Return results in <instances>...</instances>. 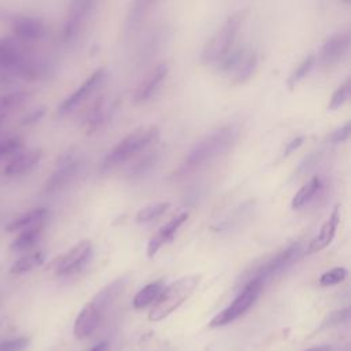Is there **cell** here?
Here are the masks:
<instances>
[{
  "label": "cell",
  "mask_w": 351,
  "mask_h": 351,
  "mask_svg": "<svg viewBox=\"0 0 351 351\" xmlns=\"http://www.w3.org/2000/svg\"><path fill=\"white\" fill-rule=\"evenodd\" d=\"M44 114H45V108H44V107L34 108L33 111H30L29 114L25 115V118L22 119V125H32V123H36L37 121H40V119L43 118Z\"/></svg>",
  "instance_id": "obj_37"
},
{
  "label": "cell",
  "mask_w": 351,
  "mask_h": 351,
  "mask_svg": "<svg viewBox=\"0 0 351 351\" xmlns=\"http://www.w3.org/2000/svg\"><path fill=\"white\" fill-rule=\"evenodd\" d=\"M339 221H340V206L337 204V206L333 207L329 218L321 225L318 233L308 243L307 250H306L307 255L315 254V252L326 248L332 243V240L335 237V233H336V229H337V225H339Z\"/></svg>",
  "instance_id": "obj_17"
},
{
  "label": "cell",
  "mask_w": 351,
  "mask_h": 351,
  "mask_svg": "<svg viewBox=\"0 0 351 351\" xmlns=\"http://www.w3.org/2000/svg\"><path fill=\"white\" fill-rule=\"evenodd\" d=\"M344 1H346V3H348V1H350V0H344Z\"/></svg>",
  "instance_id": "obj_43"
},
{
  "label": "cell",
  "mask_w": 351,
  "mask_h": 351,
  "mask_svg": "<svg viewBox=\"0 0 351 351\" xmlns=\"http://www.w3.org/2000/svg\"><path fill=\"white\" fill-rule=\"evenodd\" d=\"M106 80V69L95 70L74 92H71L58 107L59 115H67L77 108L85 99H88Z\"/></svg>",
  "instance_id": "obj_13"
},
{
  "label": "cell",
  "mask_w": 351,
  "mask_h": 351,
  "mask_svg": "<svg viewBox=\"0 0 351 351\" xmlns=\"http://www.w3.org/2000/svg\"><path fill=\"white\" fill-rule=\"evenodd\" d=\"M111 110H112V106L108 104L104 99L97 101V104L93 107L89 117L86 118V128L89 130H96L97 128H100L107 121Z\"/></svg>",
  "instance_id": "obj_28"
},
{
  "label": "cell",
  "mask_w": 351,
  "mask_h": 351,
  "mask_svg": "<svg viewBox=\"0 0 351 351\" xmlns=\"http://www.w3.org/2000/svg\"><path fill=\"white\" fill-rule=\"evenodd\" d=\"M348 319H350V308H341V310H337V311H332L325 317L319 329H325V328H329V326L344 324Z\"/></svg>",
  "instance_id": "obj_34"
},
{
  "label": "cell",
  "mask_w": 351,
  "mask_h": 351,
  "mask_svg": "<svg viewBox=\"0 0 351 351\" xmlns=\"http://www.w3.org/2000/svg\"><path fill=\"white\" fill-rule=\"evenodd\" d=\"M350 137V122H346L344 125L339 126L336 130H333L329 136V143L332 144H340L348 140Z\"/></svg>",
  "instance_id": "obj_36"
},
{
  "label": "cell",
  "mask_w": 351,
  "mask_h": 351,
  "mask_svg": "<svg viewBox=\"0 0 351 351\" xmlns=\"http://www.w3.org/2000/svg\"><path fill=\"white\" fill-rule=\"evenodd\" d=\"M163 288H165V284H163L162 280L145 285L133 298V307L134 308H144V307L152 304L158 299V296L160 295Z\"/></svg>",
  "instance_id": "obj_25"
},
{
  "label": "cell",
  "mask_w": 351,
  "mask_h": 351,
  "mask_svg": "<svg viewBox=\"0 0 351 351\" xmlns=\"http://www.w3.org/2000/svg\"><path fill=\"white\" fill-rule=\"evenodd\" d=\"M90 351H108V343L107 341H100Z\"/></svg>",
  "instance_id": "obj_40"
},
{
  "label": "cell",
  "mask_w": 351,
  "mask_h": 351,
  "mask_svg": "<svg viewBox=\"0 0 351 351\" xmlns=\"http://www.w3.org/2000/svg\"><path fill=\"white\" fill-rule=\"evenodd\" d=\"M48 218V210L44 207H38L30 211H26L23 214H21L19 217H16L14 221H11L7 226L5 230L7 232H21L26 228L38 225V223H45Z\"/></svg>",
  "instance_id": "obj_22"
},
{
  "label": "cell",
  "mask_w": 351,
  "mask_h": 351,
  "mask_svg": "<svg viewBox=\"0 0 351 351\" xmlns=\"http://www.w3.org/2000/svg\"><path fill=\"white\" fill-rule=\"evenodd\" d=\"M45 223H38L30 228H26L19 232V234L11 241L10 251L12 252H25L32 250L43 237Z\"/></svg>",
  "instance_id": "obj_20"
},
{
  "label": "cell",
  "mask_w": 351,
  "mask_h": 351,
  "mask_svg": "<svg viewBox=\"0 0 351 351\" xmlns=\"http://www.w3.org/2000/svg\"><path fill=\"white\" fill-rule=\"evenodd\" d=\"M317 66V58L314 53H308L307 56H304L300 63L295 67V70L291 73L288 81H287V85L289 88H293L296 86L300 81H303L311 71L313 69Z\"/></svg>",
  "instance_id": "obj_27"
},
{
  "label": "cell",
  "mask_w": 351,
  "mask_h": 351,
  "mask_svg": "<svg viewBox=\"0 0 351 351\" xmlns=\"http://www.w3.org/2000/svg\"><path fill=\"white\" fill-rule=\"evenodd\" d=\"M93 254V247L89 240H82L71 247L67 252L56 256L48 265V270L53 271L56 276H71L81 271Z\"/></svg>",
  "instance_id": "obj_9"
},
{
  "label": "cell",
  "mask_w": 351,
  "mask_h": 351,
  "mask_svg": "<svg viewBox=\"0 0 351 351\" xmlns=\"http://www.w3.org/2000/svg\"><path fill=\"white\" fill-rule=\"evenodd\" d=\"M26 89H8L0 93V118H8L11 112L22 107L30 97Z\"/></svg>",
  "instance_id": "obj_21"
},
{
  "label": "cell",
  "mask_w": 351,
  "mask_h": 351,
  "mask_svg": "<svg viewBox=\"0 0 351 351\" xmlns=\"http://www.w3.org/2000/svg\"><path fill=\"white\" fill-rule=\"evenodd\" d=\"M23 149V140L19 136H7L0 138V160H8Z\"/></svg>",
  "instance_id": "obj_31"
},
{
  "label": "cell",
  "mask_w": 351,
  "mask_h": 351,
  "mask_svg": "<svg viewBox=\"0 0 351 351\" xmlns=\"http://www.w3.org/2000/svg\"><path fill=\"white\" fill-rule=\"evenodd\" d=\"M259 63V53L256 49H245L240 62L232 71V85L245 84L256 71Z\"/></svg>",
  "instance_id": "obj_19"
},
{
  "label": "cell",
  "mask_w": 351,
  "mask_h": 351,
  "mask_svg": "<svg viewBox=\"0 0 351 351\" xmlns=\"http://www.w3.org/2000/svg\"><path fill=\"white\" fill-rule=\"evenodd\" d=\"M0 67L18 81L36 82L52 74L51 63L14 36H0Z\"/></svg>",
  "instance_id": "obj_1"
},
{
  "label": "cell",
  "mask_w": 351,
  "mask_h": 351,
  "mask_svg": "<svg viewBox=\"0 0 351 351\" xmlns=\"http://www.w3.org/2000/svg\"><path fill=\"white\" fill-rule=\"evenodd\" d=\"M350 95H351V78L348 77L341 85H339V88L333 92L332 97H330V101L328 104V110L333 111V110H337L340 108L341 106H344L348 99H350Z\"/></svg>",
  "instance_id": "obj_32"
},
{
  "label": "cell",
  "mask_w": 351,
  "mask_h": 351,
  "mask_svg": "<svg viewBox=\"0 0 351 351\" xmlns=\"http://www.w3.org/2000/svg\"><path fill=\"white\" fill-rule=\"evenodd\" d=\"M318 158H319V154H318V152L310 154V155L300 163V166H299V169H298V174H303V173L310 171L311 167H313V166L315 165V162L318 160Z\"/></svg>",
  "instance_id": "obj_38"
},
{
  "label": "cell",
  "mask_w": 351,
  "mask_h": 351,
  "mask_svg": "<svg viewBox=\"0 0 351 351\" xmlns=\"http://www.w3.org/2000/svg\"><path fill=\"white\" fill-rule=\"evenodd\" d=\"M347 274H348L347 269L333 267V269L325 271L324 274H321L318 282L321 287H332V285H336V284H340L341 281H344Z\"/></svg>",
  "instance_id": "obj_33"
},
{
  "label": "cell",
  "mask_w": 351,
  "mask_h": 351,
  "mask_svg": "<svg viewBox=\"0 0 351 351\" xmlns=\"http://www.w3.org/2000/svg\"><path fill=\"white\" fill-rule=\"evenodd\" d=\"M306 351H330V347L328 346H321V347H314V348H308Z\"/></svg>",
  "instance_id": "obj_41"
},
{
  "label": "cell",
  "mask_w": 351,
  "mask_h": 351,
  "mask_svg": "<svg viewBox=\"0 0 351 351\" xmlns=\"http://www.w3.org/2000/svg\"><path fill=\"white\" fill-rule=\"evenodd\" d=\"M155 3L156 0H133V4L130 5L125 19V30L128 33L136 30L145 19Z\"/></svg>",
  "instance_id": "obj_24"
},
{
  "label": "cell",
  "mask_w": 351,
  "mask_h": 351,
  "mask_svg": "<svg viewBox=\"0 0 351 351\" xmlns=\"http://www.w3.org/2000/svg\"><path fill=\"white\" fill-rule=\"evenodd\" d=\"M263 287L265 285L262 282L255 281V280L245 282L243 287V291L236 296V299L232 302V304H229L226 308H223L221 313H218L208 322V325L211 328H218V326H223V325H228V324L236 321L239 317H241L245 311H248L254 306V303L259 298Z\"/></svg>",
  "instance_id": "obj_8"
},
{
  "label": "cell",
  "mask_w": 351,
  "mask_h": 351,
  "mask_svg": "<svg viewBox=\"0 0 351 351\" xmlns=\"http://www.w3.org/2000/svg\"><path fill=\"white\" fill-rule=\"evenodd\" d=\"M81 170V160L71 155L67 154L64 155L59 162L56 170L52 173V176L48 178L45 184V192L47 193H55L66 188L80 173Z\"/></svg>",
  "instance_id": "obj_14"
},
{
  "label": "cell",
  "mask_w": 351,
  "mask_h": 351,
  "mask_svg": "<svg viewBox=\"0 0 351 351\" xmlns=\"http://www.w3.org/2000/svg\"><path fill=\"white\" fill-rule=\"evenodd\" d=\"M41 149H21L18 154H15L11 159L7 160L3 173L5 177H18L29 173L33 170L40 159H41Z\"/></svg>",
  "instance_id": "obj_16"
},
{
  "label": "cell",
  "mask_w": 351,
  "mask_h": 351,
  "mask_svg": "<svg viewBox=\"0 0 351 351\" xmlns=\"http://www.w3.org/2000/svg\"><path fill=\"white\" fill-rule=\"evenodd\" d=\"M186 219H188V213H180L174 218H171L166 225H163L148 241V245H147L148 258H154L163 244L173 240L177 230L184 225Z\"/></svg>",
  "instance_id": "obj_18"
},
{
  "label": "cell",
  "mask_w": 351,
  "mask_h": 351,
  "mask_svg": "<svg viewBox=\"0 0 351 351\" xmlns=\"http://www.w3.org/2000/svg\"><path fill=\"white\" fill-rule=\"evenodd\" d=\"M125 278H118L99 291L95 298L86 303L74 322V336L77 339L89 337L104 321L108 310L122 293Z\"/></svg>",
  "instance_id": "obj_3"
},
{
  "label": "cell",
  "mask_w": 351,
  "mask_h": 351,
  "mask_svg": "<svg viewBox=\"0 0 351 351\" xmlns=\"http://www.w3.org/2000/svg\"><path fill=\"white\" fill-rule=\"evenodd\" d=\"M170 207L169 202H160V203H155V204H149L145 206L143 208H140L136 214V222L137 223H147L151 222L159 217H162Z\"/></svg>",
  "instance_id": "obj_30"
},
{
  "label": "cell",
  "mask_w": 351,
  "mask_h": 351,
  "mask_svg": "<svg viewBox=\"0 0 351 351\" xmlns=\"http://www.w3.org/2000/svg\"><path fill=\"white\" fill-rule=\"evenodd\" d=\"M5 119H7V118H0V129H1V126H3V123H4V122H5Z\"/></svg>",
  "instance_id": "obj_42"
},
{
  "label": "cell",
  "mask_w": 351,
  "mask_h": 351,
  "mask_svg": "<svg viewBox=\"0 0 351 351\" xmlns=\"http://www.w3.org/2000/svg\"><path fill=\"white\" fill-rule=\"evenodd\" d=\"M351 44V34L348 30H341L335 34H332L321 47L317 58V63H319L322 67H332L341 62L348 51Z\"/></svg>",
  "instance_id": "obj_12"
},
{
  "label": "cell",
  "mask_w": 351,
  "mask_h": 351,
  "mask_svg": "<svg viewBox=\"0 0 351 351\" xmlns=\"http://www.w3.org/2000/svg\"><path fill=\"white\" fill-rule=\"evenodd\" d=\"M44 261H45V254L41 251H36V252L23 255L11 265L10 273L11 274H23V273L32 271L33 269L41 266L44 263Z\"/></svg>",
  "instance_id": "obj_26"
},
{
  "label": "cell",
  "mask_w": 351,
  "mask_h": 351,
  "mask_svg": "<svg viewBox=\"0 0 351 351\" xmlns=\"http://www.w3.org/2000/svg\"><path fill=\"white\" fill-rule=\"evenodd\" d=\"M169 74V64L166 62H162L156 64L145 77V80L137 86L134 95H133V101L136 104H141L152 99L156 92L159 90L160 85L166 80Z\"/></svg>",
  "instance_id": "obj_15"
},
{
  "label": "cell",
  "mask_w": 351,
  "mask_h": 351,
  "mask_svg": "<svg viewBox=\"0 0 351 351\" xmlns=\"http://www.w3.org/2000/svg\"><path fill=\"white\" fill-rule=\"evenodd\" d=\"M303 141H304V137H303V136L293 137V138H292V140L285 145L284 152H282V156H288V155H291L292 152H295L296 149H299V148L302 147Z\"/></svg>",
  "instance_id": "obj_39"
},
{
  "label": "cell",
  "mask_w": 351,
  "mask_h": 351,
  "mask_svg": "<svg viewBox=\"0 0 351 351\" xmlns=\"http://www.w3.org/2000/svg\"><path fill=\"white\" fill-rule=\"evenodd\" d=\"M159 137V129L156 126L138 128L125 136L103 159L100 170L103 173L110 171L122 163L130 160L137 154L154 144Z\"/></svg>",
  "instance_id": "obj_4"
},
{
  "label": "cell",
  "mask_w": 351,
  "mask_h": 351,
  "mask_svg": "<svg viewBox=\"0 0 351 351\" xmlns=\"http://www.w3.org/2000/svg\"><path fill=\"white\" fill-rule=\"evenodd\" d=\"M29 341L30 339L26 336L5 340L0 343V351H22L29 346Z\"/></svg>",
  "instance_id": "obj_35"
},
{
  "label": "cell",
  "mask_w": 351,
  "mask_h": 351,
  "mask_svg": "<svg viewBox=\"0 0 351 351\" xmlns=\"http://www.w3.org/2000/svg\"><path fill=\"white\" fill-rule=\"evenodd\" d=\"M302 248L303 247H302L300 243L291 244L289 247L280 251L278 254H276L270 259H267L263 263L251 269L245 274V280H243V284L255 280V281H259L265 285L267 281L278 277L280 274H282L285 270H288L299 259V256L302 255Z\"/></svg>",
  "instance_id": "obj_7"
},
{
  "label": "cell",
  "mask_w": 351,
  "mask_h": 351,
  "mask_svg": "<svg viewBox=\"0 0 351 351\" xmlns=\"http://www.w3.org/2000/svg\"><path fill=\"white\" fill-rule=\"evenodd\" d=\"M96 0H71L66 18L62 25V40L64 43L74 41L84 29L86 19L95 8Z\"/></svg>",
  "instance_id": "obj_11"
},
{
  "label": "cell",
  "mask_w": 351,
  "mask_h": 351,
  "mask_svg": "<svg viewBox=\"0 0 351 351\" xmlns=\"http://www.w3.org/2000/svg\"><path fill=\"white\" fill-rule=\"evenodd\" d=\"M199 281L200 276L192 274L178 278L169 287L163 288L148 314V319L152 322H158L176 311L192 295Z\"/></svg>",
  "instance_id": "obj_6"
},
{
  "label": "cell",
  "mask_w": 351,
  "mask_h": 351,
  "mask_svg": "<svg viewBox=\"0 0 351 351\" xmlns=\"http://www.w3.org/2000/svg\"><path fill=\"white\" fill-rule=\"evenodd\" d=\"M11 36L26 44H36L43 41L49 30L45 21L33 15H12L8 18Z\"/></svg>",
  "instance_id": "obj_10"
},
{
  "label": "cell",
  "mask_w": 351,
  "mask_h": 351,
  "mask_svg": "<svg viewBox=\"0 0 351 351\" xmlns=\"http://www.w3.org/2000/svg\"><path fill=\"white\" fill-rule=\"evenodd\" d=\"M158 160H159V152H156V151L149 152L148 155H145V156H143L141 159H138V160L130 167L128 177H129V178H133V180L144 177L148 171H151V170L155 167V165L158 163Z\"/></svg>",
  "instance_id": "obj_29"
},
{
  "label": "cell",
  "mask_w": 351,
  "mask_h": 351,
  "mask_svg": "<svg viewBox=\"0 0 351 351\" xmlns=\"http://www.w3.org/2000/svg\"><path fill=\"white\" fill-rule=\"evenodd\" d=\"M247 18V10H239L229 15L222 26L203 47L200 60L203 64L215 66L234 45L240 27Z\"/></svg>",
  "instance_id": "obj_5"
},
{
  "label": "cell",
  "mask_w": 351,
  "mask_h": 351,
  "mask_svg": "<svg viewBox=\"0 0 351 351\" xmlns=\"http://www.w3.org/2000/svg\"><path fill=\"white\" fill-rule=\"evenodd\" d=\"M237 136L239 128L234 125H226L211 132L197 144H195L185 155L182 163L174 171V177L181 178L207 166L218 156L225 154L234 144Z\"/></svg>",
  "instance_id": "obj_2"
},
{
  "label": "cell",
  "mask_w": 351,
  "mask_h": 351,
  "mask_svg": "<svg viewBox=\"0 0 351 351\" xmlns=\"http://www.w3.org/2000/svg\"><path fill=\"white\" fill-rule=\"evenodd\" d=\"M324 181L319 176H314L311 180H308L306 184L300 186V189L296 192V195L292 199L291 207L293 210H299L304 207L307 203H310L322 189Z\"/></svg>",
  "instance_id": "obj_23"
}]
</instances>
